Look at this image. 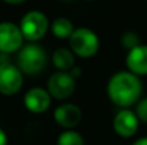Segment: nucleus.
I'll return each instance as SVG.
<instances>
[{
  "label": "nucleus",
  "mask_w": 147,
  "mask_h": 145,
  "mask_svg": "<svg viewBox=\"0 0 147 145\" xmlns=\"http://www.w3.org/2000/svg\"><path fill=\"white\" fill-rule=\"evenodd\" d=\"M143 91L141 77L129 71H119L107 82V96L116 107L129 108L137 104Z\"/></svg>",
  "instance_id": "nucleus-1"
},
{
  "label": "nucleus",
  "mask_w": 147,
  "mask_h": 145,
  "mask_svg": "<svg viewBox=\"0 0 147 145\" xmlns=\"http://www.w3.org/2000/svg\"><path fill=\"white\" fill-rule=\"evenodd\" d=\"M47 62L45 50L35 43L22 46L17 54V67L25 74H38L45 68Z\"/></svg>",
  "instance_id": "nucleus-2"
},
{
  "label": "nucleus",
  "mask_w": 147,
  "mask_h": 145,
  "mask_svg": "<svg viewBox=\"0 0 147 145\" xmlns=\"http://www.w3.org/2000/svg\"><path fill=\"white\" fill-rule=\"evenodd\" d=\"M70 49L80 58H92L99 50V37L93 30L88 27L75 28L69 39Z\"/></svg>",
  "instance_id": "nucleus-3"
},
{
  "label": "nucleus",
  "mask_w": 147,
  "mask_h": 145,
  "mask_svg": "<svg viewBox=\"0 0 147 145\" xmlns=\"http://www.w3.org/2000/svg\"><path fill=\"white\" fill-rule=\"evenodd\" d=\"M20 30L26 41L35 43L45 36L49 30V21L40 10H30L22 17Z\"/></svg>",
  "instance_id": "nucleus-4"
},
{
  "label": "nucleus",
  "mask_w": 147,
  "mask_h": 145,
  "mask_svg": "<svg viewBox=\"0 0 147 145\" xmlns=\"http://www.w3.org/2000/svg\"><path fill=\"white\" fill-rule=\"evenodd\" d=\"M23 85V73L17 64L3 62L0 63V94L12 96L16 95Z\"/></svg>",
  "instance_id": "nucleus-5"
},
{
  "label": "nucleus",
  "mask_w": 147,
  "mask_h": 145,
  "mask_svg": "<svg viewBox=\"0 0 147 145\" xmlns=\"http://www.w3.org/2000/svg\"><path fill=\"white\" fill-rule=\"evenodd\" d=\"M75 77L69 72H54L47 82V91L52 98L65 100L70 98L75 91Z\"/></svg>",
  "instance_id": "nucleus-6"
},
{
  "label": "nucleus",
  "mask_w": 147,
  "mask_h": 145,
  "mask_svg": "<svg viewBox=\"0 0 147 145\" xmlns=\"http://www.w3.org/2000/svg\"><path fill=\"white\" fill-rule=\"evenodd\" d=\"M22 32L20 26L13 22H0V51L1 53H16L23 46Z\"/></svg>",
  "instance_id": "nucleus-7"
},
{
  "label": "nucleus",
  "mask_w": 147,
  "mask_h": 145,
  "mask_svg": "<svg viewBox=\"0 0 147 145\" xmlns=\"http://www.w3.org/2000/svg\"><path fill=\"white\" fill-rule=\"evenodd\" d=\"M112 127L117 136L120 138H132L137 134L140 128V120L134 110L129 108L120 109L112 120Z\"/></svg>",
  "instance_id": "nucleus-8"
},
{
  "label": "nucleus",
  "mask_w": 147,
  "mask_h": 145,
  "mask_svg": "<svg viewBox=\"0 0 147 145\" xmlns=\"http://www.w3.org/2000/svg\"><path fill=\"white\" fill-rule=\"evenodd\" d=\"M52 96L47 89L43 87H32L23 96V104L28 112L34 114H41L47 112L51 107Z\"/></svg>",
  "instance_id": "nucleus-9"
},
{
  "label": "nucleus",
  "mask_w": 147,
  "mask_h": 145,
  "mask_svg": "<svg viewBox=\"0 0 147 145\" xmlns=\"http://www.w3.org/2000/svg\"><path fill=\"white\" fill-rule=\"evenodd\" d=\"M83 113L78 105L72 103H65L56 108L54 110V121L58 126L66 128V130H74L79 123L81 122Z\"/></svg>",
  "instance_id": "nucleus-10"
},
{
  "label": "nucleus",
  "mask_w": 147,
  "mask_h": 145,
  "mask_svg": "<svg viewBox=\"0 0 147 145\" xmlns=\"http://www.w3.org/2000/svg\"><path fill=\"white\" fill-rule=\"evenodd\" d=\"M125 64L128 71L137 74L138 77L147 76V45L140 44L128 51Z\"/></svg>",
  "instance_id": "nucleus-11"
},
{
  "label": "nucleus",
  "mask_w": 147,
  "mask_h": 145,
  "mask_svg": "<svg viewBox=\"0 0 147 145\" xmlns=\"http://www.w3.org/2000/svg\"><path fill=\"white\" fill-rule=\"evenodd\" d=\"M52 62L58 71L67 72L75 66V54L71 51V49L58 48L52 54Z\"/></svg>",
  "instance_id": "nucleus-12"
},
{
  "label": "nucleus",
  "mask_w": 147,
  "mask_h": 145,
  "mask_svg": "<svg viewBox=\"0 0 147 145\" xmlns=\"http://www.w3.org/2000/svg\"><path fill=\"white\" fill-rule=\"evenodd\" d=\"M51 31L57 39H70L75 31V27L69 18L58 17L52 22Z\"/></svg>",
  "instance_id": "nucleus-13"
},
{
  "label": "nucleus",
  "mask_w": 147,
  "mask_h": 145,
  "mask_svg": "<svg viewBox=\"0 0 147 145\" xmlns=\"http://www.w3.org/2000/svg\"><path fill=\"white\" fill-rule=\"evenodd\" d=\"M57 145H84V138L75 130H65L57 138Z\"/></svg>",
  "instance_id": "nucleus-14"
},
{
  "label": "nucleus",
  "mask_w": 147,
  "mask_h": 145,
  "mask_svg": "<svg viewBox=\"0 0 147 145\" xmlns=\"http://www.w3.org/2000/svg\"><path fill=\"white\" fill-rule=\"evenodd\" d=\"M121 44L128 51L132 50L133 48L140 45V36L136 32H132V31H128L123 35L121 37Z\"/></svg>",
  "instance_id": "nucleus-15"
},
{
  "label": "nucleus",
  "mask_w": 147,
  "mask_h": 145,
  "mask_svg": "<svg viewBox=\"0 0 147 145\" xmlns=\"http://www.w3.org/2000/svg\"><path fill=\"white\" fill-rule=\"evenodd\" d=\"M136 114H137L140 122L147 123V98L140 99L138 103L136 104V109H134Z\"/></svg>",
  "instance_id": "nucleus-16"
},
{
  "label": "nucleus",
  "mask_w": 147,
  "mask_h": 145,
  "mask_svg": "<svg viewBox=\"0 0 147 145\" xmlns=\"http://www.w3.org/2000/svg\"><path fill=\"white\" fill-rule=\"evenodd\" d=\"M0 145H8V136L3 128H0Z\"/></svg>",
  "instance_id": "nucleus-17"
},
{
  "label": "nucleus",
  "mask_w": 147,
  "mask_h": 145,
  "mask_svg": "<svg viewBox=\"0 0 147 145\" xmlns=\"http://www.w3.org/2000/svg\"><path fill=\"white\" fill-rule=\"evenodd\" d=\"M132 145H147V136H145V138H140L138 140H136Z\"/></svg>",
  "instance_id": "nucleus-18"
},
{
  "label": "nucleus",
  "mask_w": 147,
  "mask_h": 145,
  "mask_svg": "<svg viewBox=\"0 0 147 145\" xmlns=\"http://www.w3.org/2000/svg\"><path fill=\"white\" fill-rule=\"evenodd\" d=\"M4 3H7V4H12V5H17V4H22V3H25L26 0H3Z\"/></svg>",
  "instance_id": "nucleus-19"
},
{
  "label": "nucleus",
  "mask_w": 147,
  "mask_h": 145,
  "mask_svg": "<svg viewBox=\"0 0 147 145\" xmlns=\"http://www.w3.org/2000/svg\"><path fill=\"white\" fill-rule=\"evenodd\" d=\"M88 1H92V0H88Z\"/></svg>",
  "instance_id": "nucleus-20"
}]
</instances>
